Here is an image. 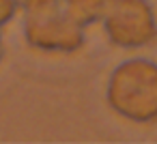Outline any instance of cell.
<instances>
[{
  "instance_id": "cell-1",
  "label": "cell",
  "mask_w": 157,
  "mask_h": 144,
  "mask_svg": "<svg viewBox=\"0 0 157 144\" xmlns=\"http://www.w3.org/2000/svg\"><path fill=\"white\" fill-rule=\"evenodd\" d=\"M110 110L136 125L157 120V63L148 58H127L118 63L105 84Z\"/></svg>"
},
{
  "instance_id": "cell-2",
  "label": "cell",
  "mask_w": 157,
  "mask_h": 144,
  "mask_svg": "<svg viewBox=\"0 0 157 144\" xmlns=\"http://www.w3.org/2000/svg\"><path fill=\"white\" fill-rule=\"evenodd\" d=\"M101 22L108 41L121 50H140L157 39V17L148 0H110Z\"/></svg>"
},
{
  "instance_id": "cell-3",
  "label": "cell",
  "mask_w": 157,
  "mask_h": 144,
  "mask_svg": "<svg viewBox=\"0 0 157 144\" xmlns=\"http://www.w3.org/2000/svg\"><path fill=\"white\" fill-rule=\"evenodd\" d=\"M63 7L45 13H26L24 39L33 50L48 54H75L84 47L86 35Z\"/></svg>"
},
{
  "instance_id": "cell-4",
  "label": "cell",
  "mask_w": 157,
  "mask_h": 144,
  "mask_svg": "<svg viewBox=\"0 0 157 144\" xmlns=\"http://www.w3.org/2000/svg\"><path fill=\"white\" fill-rule=\"evenodd\" d=\"M108 5L110 0H63V9L84 28L101 22Z\"/></svg>"
},
{
  "instance_id": "cell-5",
  "label": "cell",
  "mask_w": 157,
  "mask_h": 144,
  "mask_svg": "<svg viewBox=\"0 0 157 144\" xmlns=\"http://www.w3.org/2000/svg\"><path fill=\"white\" fill-rule=\"evenodd\" d=\"M63 7V0H22V11L26 13H45Z\"/></svg>"
},
{
  "instance_id": "cell-6",
  "label": "cell",
  "mask_w": 157,
  "mask_h": 144,
  "mask_svg": "<svg viewBox=\"0 0 157 144\" xmlns=\"http://www.w3.org/2000/svg\"><path fill=\"white\" fill-rule=\"evenodd\" d=\"M20 9H22V0H0V28L7 26L17 15Z\"/></svg>"
},
{
  "instance_id": "cell-7",
  "label": "cell",
  "mask_w": 157,
  "mask_h": 144,
  "mask_svg": "<svg viewBox=\"0 0 157 144\" xmlns=\"http://www.w3.org/2000/svg\"><path fill=\"white\" fill-rule=\"evenodd\" d=\"M5 58V41H2V35H0V63Z\"/></svg>"
}]
</instances>
